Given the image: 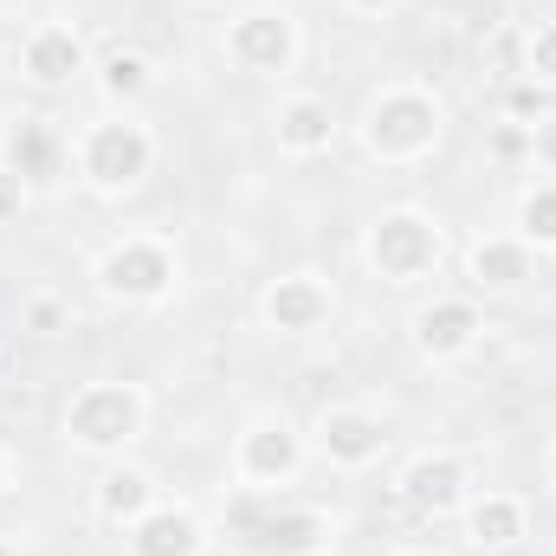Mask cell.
I'll list each match as a JSON object with an SVG mask.
<instances>
[{"label": "cell", "mask_w": 556, "mask_h": 556, "mask_svg": "<svg viewBox=\"0 0 556 556\" xmlns=\"http://www.w3.org/2000/svg\"><path fill=\"white\" fill-rule=\"evenodd\" d=\"M317 453L330 466H343V472H363V466H376L389 453V427L369 408H324L317 415Z\"/></svg>", "instance_id": "8"}, {"label": "cell", "mask_w": 556, "mask_h": 556, "mask_svg": "<svg viewBox=\"0 0 556 556\" xmlns=\"http://www.w3.org/2000/svg\"><path fill=\"white\" fill-rule=\"evenodd\" d=\"M0 492H7V459H0Z\"/></svg>", "instance_id": "29"}, {"label": "cell", "mask_w": 556, "mask_h": 556, "mask_svg": "<svg viewBox=\"0 0 556 556\" xmlns=\"http://www.w3.org/2000/svg\"><path fill=\"white\" fill-rule=\"evenodd\" d=\"M26 330H39V337H59V330H72V311L59 304V298H26Z\"/></svg>", "instance_id": "24"}, {"label": "cell", "mask_w": 556, "mask_h": 556, "mask_svg": "<svg viewBox=\"0 0 556 556\" xmlns=\"http://www.w3.org/2000/svg\"><path fill=\"white\" fill-rule=\"evenodd\" d=\"M525 78H538V85L556 91V20L531 26V39H525Z\"/></svg>", "instance_id": "23"}, {"label": "cell", "mask_w": 556, "mask_h": 556, "mask_svg": "<svg viewBox=\"0 0 556 556\" xmlns=\"http://www.w3.org/2000/svg\"><path fill=\"white\" fill-rule=\"evenodd\" d=\"M207 531L188 505H149L137 525H130V556H201Z\"/></svg>", "instance_id": "14"}, {"label": "cell", "mask_w": 556, "mask_h": 556, "mask_svg": "<svg viewBox=\"0 0 556 556\" xmlns=\"http://www.w3.org/2000/svg\"><path fill=\"white\" fill-rule=\"evenodd\" d=\"M260 317H266V330H278V337H311V330H324V317H330V285L317 273L273 278L266 298H260Z\"/></svg>", "instance_id": "9"}, {"label": "cell", "mask_w": 556, "mask_h": 556, "mask_svg": "<svg viewBox=\"0 0 556 556\" xmlns=\"http://www.w3.org/2000/svg\"><path fill=\"white\" fill-rule=\"evenodd\" d=\"M0 65H7V52H0Z\"/></svg>", "instance_id": "31"}, {"label": "cell", "mask_w": 556, "mask_h": 556, "mask_svg": "<svg viewBox=\"0 0 556 556\" xmlns=\"http://www.w3.org/2000/svg\"><path fill=\"white\" fill-rule=\"evenodd\" d=\"M98 85H104V98L130 104V98H142V91L155 85V65H149L142 52H111V59H104V72H98Z\"/></svg>", "instance_id": "21"}, {"label": "cell", "mask_w": 556, "mask_h": 556, "mask_svg": "<svg viewBox=\"0 0 556 556\" xmlns=\"http://www.w3.org/2000/svg\"><path fill=\"white\" fill-rule=\"evenodd\" d=\"M363 260L376 266V278H389V285H415V278H427L440 266V227L420 207H389L369 227Z\"/></svg>", "instance_id": "4"}, {"label": "cell", "mask_w": 556, "mask_h": 556, "mask_svg": "<svg viewBox=\"0 0 556 556\" xmlns=\"http://www.w3.org/2000/svg\"><path fill=\"white\" fill-rule=\"evenodd\" d=\"M531 155H538L544 168H556V111L544 117V124H531Z\"/></svg>", "instance_id": "26"}, {"label": "cell", "mask_w": 556, "mask_h": 556, "mask_svg": "<svg viewBox=\"0 0 556 556\" xmlns=\"http://www.w3.org/2000/svg\"><path fill=\"white\" fill-rule=\"evenodd\" d=\"M253 551L260 556H324L330 551V518L311 511V505L266 511V518H253Z\"/></svg>", "instance_id": "13"}, {"label": "cell", "mask_w": 556, "mask_h": 556, "mask_svg": "<svg viewBox=\"0 0 556 556\" xmlns=\"http://www.w3.org/2000/svg\"><path fill=\"white\" fill-rule=\"evenodd\" d=\"M273 130H278V149H285V155L311 162V155H324V149H330V137H337V111H330L324 98L298 91V98H285V104H278Z\"/></svg>", "instance_id": "15"}, {"label": "cell", "mask_w": 556, "mask_h": 556, "mask_svg": "<svg viewBox=\"0 0 556 556\" xmlns=\"http://www.w3.org/2000/svg\"><path fill=\"white\" fill-rule=\"evenodd\" d=\"M479 330H485V317H479V304H466V298H433V304L415 311V350L427 363L466 356V350L479 343Z\"/></svg>", "instance_id": "10"}, {"label": "cell", "mask_w": 556, "mask_h": 556, "mask_svg": "<svg viewBox=\"0 0 556 556\" xmlns=\"http://www.w3.org/2000/svg\"><path fill=\"white\" fill-rule=\"evenodd\" d=\"M544 472H551V485H556V440H551V453H544Z\"/></svg>", "instance_id": "28"}, {"label": "cell", "mask_w": 556, "mask_h": 556, "mask_svg": "<svg viewBox=\"0 0 556 556\" xmlns=\"http://www.w3.org/2000/svg\"><path fill=\"white\" fill-rule=\"evenodd\" d=\"M466 485H472V472H466L459 453H420L415 466L402 472V498L415 505L420 518H453L466 505Z\"/></svg>", "instance_id": "11"}, {"label": "cell", "mask_w": 556, "mask_h": 556, "mask_svg": "<svg viewBox=\"0 0 556 556\" xmlns=\"http://www.w3.org/2000/svg\"><path fill=\"white\" fill-rule=\"evenodd\" d=\"M525 525H531V511H525V498H511V492H485V498L466 505V531H472L479 551H511V544L525 538Z\"/></svg>", "instance_id": "17"}, {"label": "cell", "mask_w": 556, "mask_h": 556, "mask_svg": "<svg viewBox=\"0 0 556 556\" xmlns=\"http://www.w3.org/2000/svg\"><path fill=\"white\" fill-rule=\"evenodd\" d=\"M175 247H162V240H149V233H130V240H117L104 260H98V285L111 291V298H124V304H155V298H168L175 291Z\"/></svg>", "instance_id": "5"}, {"label": "cell", "mask_w": 556, "mask_h": 556, "mask_svg": "<svg viewBox=\"0 0 556 556\" xmlns=\"http://www.w3.org/2000/svg\"><path fill=\"white\" fill-rule=\"evenodd\" d=\"M343 7H356V13H395L402 0H343Z\"/></svg>", "instance_id": "27"}, {"label": "cell", "mask_w": 556, "mask_h": 556, "mask_svg": "<svg viewBox=\"0 0 556 556\" xmlns=\"http://www.w3.org/2000/svg\"><path fill=\"white\" fill-rule=\"evenodd\" d=\"M518 240L531 253H556V181L525 188V201H518Z\"/></svg>", "instance_id": "20"}, {"label": "cell", "mask_w": 556, "mask_h": 556, "mask_svg": "<svg viewBox=\"0 0 556 556\" xmlns=\"http://www.w3.org/2000/svg\"><path fill=\"white\" fill-rule=\"evenodd\" d=\"M149 162H155V142H149V130L130 124V117H104V124H91V130L78 137V175H85V188H98V194L137 188L142 175H149Z\"/></svg>", "instance_id": "3"}, {"label": "cell", "mask_w": 556, "mask_h": 556, "mask_svg": "<svg viewBox=\"0 0 556 556\" xmlns=\"http://www.w3.org/2000/svg\"><path fill=\"white\" fill-rule=\"evenodd\" d=\"M227 59L240 72H260V78H285L298 65V20L285 7H247L233 13L227 26Z\"/></svg>", "instance_id": "6"}, {"label": "cell", "mask_w": 556, "mask_h": 556, "mask_svg": "<svg viewBox=\"0 0 556 556\" xmlns=\"http://www.w3.org/2000/svg\"><path fill=\"white\" fill-rule=\"evenodd\" d=\"M149 420V402H142L137 382H85L65 408V440L78 453H124Z\"/></svg>", "instance_id": "2"}, {"label": "cell", "mask_w": 556, "mask_h": 556, "mask_svg": "<svg viewBox=\"0 0 556 556\" xmlns=\"http://www.w3.org/2000/svg\"><path fill=\"white\" fill-rule=\"evenodd\" d=\"M233 472H240V485H253V492L291 485V479L304 472V433L285 415H260L240 433V446H233Z\"/></svg>", "instance_id": "7"}, {"label": "cell", "mask_w": 556, "mask_h": 556, "mask_svg": "<svg viewBox=\"0 0 556 556\" xmlns=\"http://www.w3.org/2000/svg\"><path fill=\"white\" fill-rule=\"evenodd\" d=\"M402 556H433V551H402Z\"/></svg>", "instance_id": "30"}, {"label": "cell", "mask_w": 556, "mask_h": 556, "mask_svg": "<svg viewBox=\"0 0 556 556\" xmlns=\"http://www.w3.org/2000/svg\"><path fill=\"white\" fill-rule=\"evenodd\" d=\"M505 117H511V124H525V130H531V124H544V117H551V85L518 78V85L505 91Z\"/></svg>", "instance_id": "22"}, {"label": "cell", "mask_w": 556, "mask_h": 556, "mask_svg": "<svg viewBox=\"0 0 556 556\" xmlns=\"http://www.w3.org/2000/svg\"><path fill=\"white\" fill-rule=\"evenodd\" d=\"M20 72H26L39 91H59V85H72V78L85 72V39H78L72 26L46 20V26L26 33V46H20Z\"/></svg>", "instance_id": "12"}, {"label": "cell", "mask_w": 556, "mask_h": 556, "mask_svg": "<svg viewBox=\"0 0 556 556\" xmlns=\"http://www.w3.org/2000/svg\"><path fill=\"white\" fill-rule=\"evenodd\" d=\"M0 168H13L20 181H39V175H52V130L26 117L13 137L0 142Z\"/></svg>", "instance_id": "19"}, {"label": "cell", "mask_w": 556, "mask_h": 556, "mask_svg": "<svg viewBox=\"0 0 556 556\" xmlns=\"http://www.w3.org/2000/svg\"><path fill=\"white\" fill-rule=\"evenodd\" d=\"M20 207H26V181L13 168H0V220H13Z\"/></svg>", "instance_id": "25"}, {"label": "cell", "mask_w": 556, "mask_h": 556, "mask_svg": "<svg viewBox=\"0 0 556 556\" xmlns=\"http://www.w3.org/2000/svg\"><path fill=\"white\" fill-rule=\"evenodd\" d=\"M433 142H440V104H433V91L389 85L382 98H369V111H363V149L382 168H408L420 155H433Z\"/></svg>", "instance_id": "1"}, {"label": "cell", "mask_w": 556, "mask_h": 556, "mask_svg": "<svg viewBox=\"0 0 556 556\" xmlns=\"http://www.w3.org/2000/svg\"><path fill=\"white\" fill-rule=\"evenodd\" d=\"M149 505H155V479H149L142 466H111V472L98 479V518H104V525H124V531H130Z\"/></svg>", "instance_id": "18"}, {"label": "cell", "mask_w": 556, "mask_h": 556, "mask_svg": "<svg viewBox=\"0 0 556 556\" xmlns=\"http://www.w3.org/2000/svg\"><path fill=\"white\" fill-rule=\"evenodd\" d=\"M466 273L479 291H525L531 278H538V253L511 233V240H472V253H466Z\"/></svg>", "instance_id": "16"}]
</instances>
